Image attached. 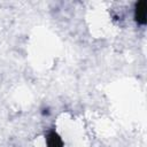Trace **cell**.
I'll return each mask as SVG.
<instances>
[{
    "mask_svg": "<svg viewBox=\"0 0 147 147\" xmlns=\"http://www.w3.org/2000/svg\"><path fill=\"white\" fill-rule=\"evenodd\" d=\"M146 15H147V9H146V2L145 1H139L136 5L134 9V18L139 24H145L146 23Z\"/></svg>",
    "mask_w": 147,
    "mask_h": 147,
    "instance_id": "1",
    "label": "cell"
},
{
    "mask_svg": "<svg viewBox=\"0 0 147 147\" xmlns=\"http://www.w3.org/2000/svg\"><path fill=\"white\" fill-rule=\"evenodd\" d=\"M47 142H48V146L49 147H62L61 139L53 131L48 133V136H47Z\"/></svg>",
    "mask_w": 147,
    "mask_h": 147,
    "instance_id": "2",
    "label": "cell"
}]
</instances>
